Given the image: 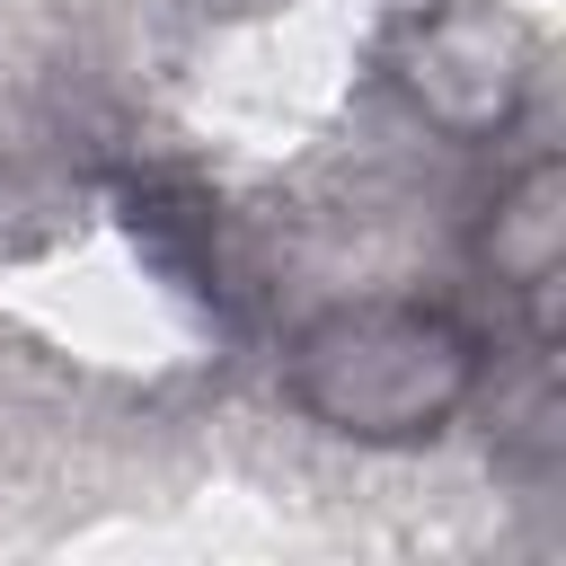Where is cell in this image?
Returning a JSON list of instances; mask_svg holds the SVG:
<instances>
[{"label":"cell","instance_id":"1","mask_svg":"<svg viewBox=\"0 0 566 566\" xmlns=\"http://www.w3.org/2000/svg\"><path fill=\"white\" fill-rule=\"evenodd\" d=\"M478 380H486L478 327L416 292L327 301L283 345V398L318 433L363 442V451H407V442L451 433L469 416Z\"/></svg>","mask_w":566,"mask_h":566},{"label":"cell","instance_id":"2","mask_svg":"<svg viewBox=\"0 0 566 566\" xmlns=\"http://www.w3.org/2000/svg\"><path fill=\"white\" fill-rule=\"evenodd\" d=\"M539 80V35L504 0H424L389 35V88L416 124L451 142H495L522 124Z\"/></svg>","mask_w":566,"mask_h":566},{"label":"cell","instance_id":"3","mask_svg":"<svg viewBox=\"0 0 566 566\" xmlns=\"http://www.w3.org/2000/svg\"><path fill=\"white\" fill-rule=\"evenodd\" d=\"M478 265L513 301L522 336L557 345V327H566V168L557 159H522L486 195V212H478Z\"/></svg>","mask_w":566,"mask_h":566}]
</instances>
